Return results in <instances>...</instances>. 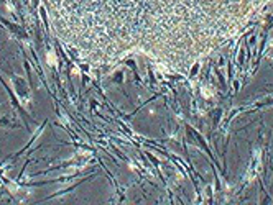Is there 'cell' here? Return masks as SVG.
<instances>
[{
    "label": "cell",
    "instance_id": "6da1fadb",
    "mask_svg": "<svg viewBox=\"0 0 273 205\" xmlns=\"http://www.w3.org/2000/svg\"><path fill=\"white\" fill-rule=\"evenodd\" d=\"M59 30L84 56L109 64L146 56L188 72L235 39L273 0H53Z\"/></svg>",
    "mask_w": 273,
    "mask_h": 205
}]
</instances>
